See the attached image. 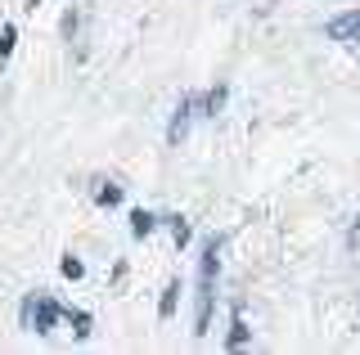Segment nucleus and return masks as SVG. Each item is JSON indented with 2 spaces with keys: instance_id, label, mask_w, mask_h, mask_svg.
Returning <instances> with one entry per match:
<instances>
[{
  "instance_id": "1",
  "label": "nucleus",
  "mask_w": 360,
  "mask_h": 355,
  "mask_svg": "<svg viewBox=\"0 0 360 355\" xmlns=\"http://www.w3.org/2000/svg\"><path fill=\"white\" fill-rule=\"evenodd\" d=\"M217 239H207L202 248V265H198V324L194 333H207V319H212V279H217Z\"/></svg>"
},
{
  "instance_id": "2",
  "label": "nucleus",
  "mask_w": 360,
  "mask_h": 355,
  "mask_svg": "<svg viewBox=\"0 0 360 355\" xmlns=\"http://www.w3.org/2000/svg\"><path fill=\"white\" fill-rule=\"evenodd\" d=\"M54 319H59V306H54L50 297H32L27 302V324L37 333H54Z\"/></svg>"
},
{
  "instance_id": "3",
  "label": "nucleus",
  "mask_w": 360,
  "mask_h": 355,
  "mask_svg": "<svg viewBox=\"0 0 360 355\" xmlns=\"http://www.w3.org/2000/svg\"><path fill=\"white\" fill-rule=\"evenodd\" d=\"M324 32H329L333 41H356V36H360V9H347V14H338Z\"/></svg>"
},
{
  "instance_id": "4",
  "label": "nucleus",
  "mask_w": 360,
  "mask_h": 355,
  "mask_svg": "<svg viewBox=\"0 0 360 355\" xmlns=\"http://www.w3.org/2000/svg\"><path fill=\"white\" fill-rule=\"evenodd\" d=\"M189 113H194V99H180V108H176V117H172V130H167V140H172V144H180V140H185Z\"/></svg>"
},
{
  "instance_id": "5",
  "label": "nucleus",
  "mask_w": 360,
  "mask_h": 355,
  "mask_svg": "<svg viewBox=\"0 0 360 355\" xmlns=\"http://www.w3.org/2000/svg\"><path fill=\"white\" fill-rule=\"evenodd\" d=\"M153 225H158V220H153L149 212H131V234H135V239H144V234H153Z\"/></svg>"
},
{
  "instance_id": "6",
  "label": "nucleus",
  "mask_w": 360,
  "mask_h": 355,
  "mask_svg": "<svg viewBox=\"0 0 360 355\" xmlns=\"http://www.w3.org/2000/svg\"><path fill=\"white\" fill-rule=\"evenodd\" d=\"M176 293H180V283H167L162 302H158V315H162V319H172V310H176Z\"/></svg>"
},
{
  "instance_id": "7",
  "label": "nucleus",
  "mask_w": 360,
  "mask_h": 355,
  "mask_svg": "<svg viewBox=\"0 0 360 355\" xmlns=\"http://www.w3.org/2000/svg\"><path fill=\"white\" fill-rule=\"evenodd\" d=\"M248 342V324H243V315H234V324H230V347H243Z\"/></svg>"
},
{
  "instance_id": "8",
  "label": "nucleus",
  "mask_w": 360,
  "mask_h": 355,
  "mask_svg": "<svg viewBox=\"0 0 360 355\" xmlns=\"http://www.w3.org/2000/svg\"><path fill=\"white\" fill-rule=\"evenodd\" d=\"M99 203H104V207H117L122 203V189H117V185H104V189H99Z\"/></svg>"
},
{
  "instance_id": "9",
  "label": "nucleus",
  "mask_w": 360,
  "mask_h": 355,
  "mask_svg": "<svg viewBox=\"0 0 360 355\" xmlns=\"http://www.w3.org/2000/svg\"><path fill=\"white\" fill-rule=\"evenodd\" d=\"M63 274H68V279H82V274H86V265L77 261V257H63Z\"/></svg>"
},
{
  "instance_id": "10",
  "label": "nucleus",
  "mask_w": 360,
  "mask_h": 355,
  "mask_svg": "<svg viewBox=\"0 0 360 355\" xmlns=\"http://www.w3.org/2000/svg\"><path fill=\"white\" fill-rule=\"evenodd\" d=\"M14 36H18V32H14V27H5V32H0V59H5V54H9V50H14Z\"/></svg>"
},
{
  "instance_id": "11",
  "label": "nucleus",
  "mask_w": 360,
  "mask_h": 355,
  "mask_svg": "<svg viewBox=\"0 0 360 355\" xmlns=\"http://www.w3.org/2000/svg\"><path fill=\"white\" fill-rule=\"evenodd\" d=\"M172 234H176L180 248H185V243H189V225H185V220H172Z\"/></svg>"
},
{
  "instance_id": "12",
  "label": "nucleus",
  "mask_w": 360,
  "mask_h": 355,
  "mask_svg": "<svg viewBox=\"0 0 360 355\" xmlns=\"http://www.w3.org/2000/svg\"><path fill=\"white\" fill-rule=\"evenodd\" d=\"M72 328H77V337H86V333H90V315L77 310V315H72Z\"/></svg>"
},
{
  "instance_id": "13",
  "label": "nucleus",
  "mask_w": 360,
  "mask_h": 355,
  "mask_svg": "<svg viewBox=\"0 0 360 355\" xmlns=\"http://www.w3.org/2000/svg\"><path fill=\"white\" fill-rule=\"evenodd\" d=\"M352 243H360V225H356V229H352Z\"/></svg>"
},
{
  "instance_id": "14",
  "label": "nucleus",
  "mask_w": 360,
  "mask_h": 355,
  "mask_svg": "<svg viewBox=\"0 0 360 355\" xmlns=\"http://www.w3.org/2000/svg\"><path fill=\"white\" fill-rule=\"evenodd\" d=\"M37 5H41V0H32V9H37Z\"/></svg>"
}]
</instances>
